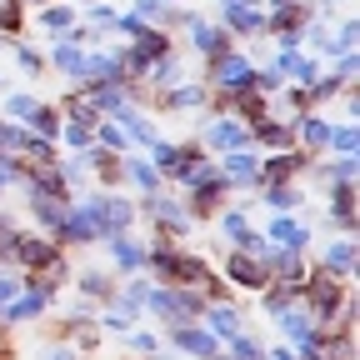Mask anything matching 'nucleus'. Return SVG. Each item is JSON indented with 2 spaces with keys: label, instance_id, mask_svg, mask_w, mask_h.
<instances>
[{
  "label": "nucleus",
  "instance_id": "1",
  "mask_svg": "<svg viewBox=\"0 0 360 360\" xmlns=\"http://www.w3.org/2000/svg\"><path fill=\"white\" fill-rule=\"evenodd\" d=\"M146 276L155 285H186V290H200L205 295L210 281H215V270L200 255H191V250H175V240H160V245H146Z\"/></svg>",
  "mask_w": 360,
  "mask_h": 360
},
{
  "label": "nucleus",
  "instance_id": "2",
  "mask_svg": "<svg viewBox=\"0 0 360 360\" xmlns=\"http://www.w3.org/2000/svg\"><path fill=\"white\" fill-rule=\"evenodd\" d=\"M80 205L90 210V220L101 225V240L105 236H120V231H135V220H141V210H135V200L130 195H120V191H90V195H80Z\"/></svg>",
  "mask_w": 360,
  "mask_h": 360
},
{
  "label": "nucleus",
  "instance_id": "3",
  "mask_svg": "<svg viewBox=\"0 0 360 360\" xmlns=\"http://www.w3.org/2000/svg\"><path fill=\"white\" fill-rule=\"evenodd\" d=\"M11 265H20L25 276H51V270H60V276H65V250H60L51 236L15 231V240H11Z\"/></svg>",
  "mask_w": 360,
  "mask_h": 360
},
{
  "label": "nucleus",
  "instance_id": "4",
  "mask_svg": "<svg viewBox=\"0 0 360 360\" xmlns=\"http://www.w3.org/2000/svg\"><path fill=\"white\" fill-rule=\"evenodd\" d=\"M250 80H255V60L245 51H225V56H210L205 60L210 96H236V90H250Z\"/></svg>",
  "mask_w": 360,
  "mask_h": 360
},
{
  "label": "nucleus",
  "instance_id": "5",
  "mask_svg": "<svg viewBox=\"0 0 360 360\" xmlns=\"http://www.w3.org/2000/svg\"><path fill=\"white\" fill-rule=\"evenodd\" d=\"M135 210H141L146 220H155L165 240H180V236H186L191 225H195V215L186 210V200H175V195H170V186L155 191V195H141V205H135Z\"/></svg>",
  "mask_w": 360,
  "mask_h": 360
},
{
  "label": "nucleus",
  "instance_id": "6",
  "mask_svg": "<svg viewBox=\"0 0 360 360\" xmlns=\"http://www.w3.org/2000/svg\"><path fill=\"white\" fill-rule=\"evenodd\" d=\"M200 146H205L210 155H231V150H255V146H250V125H245L240 115H205Z\"/></svg>",
  "mask_w": 360,
  "mask_h": 360
},
{
  "label": "nucleus",
  "instance_id": "7",
  "mask_svg": "<svg viewBox=\"0 0 360 360\" xmlns=\"http://www.w3.org/2000/svg\"><path fill=\"white\" fill-rule=\"evenodd\" d=\"M220 25L240 35H265V6L260 0H220Z\"/></svg>",
  "mask_w": 360,
  "mask_h": 360
},
{
  "label": "nucleus",
  "instance_id": "8",
  "mask_svg": "<svg viewBox=\"0 0 360 360\" xmlns=\"http://www.w3.org/2000/svg\"><path fill=\"white\" fill-rule=\"evenodd\" d=\"M186 35H191V51H195L200 60H210V56H225V51H236V35L225 30L220 20H205V15H195V20L186 25Z\"/></svg>",
  "mask_w": 360,
  "mask_h": 360
},
{
  "label": "nucleus",
  "instance_id": "9",
  "mask_svg": "<svg viewBox=\"0 0 360 360\" xmlns=\"http://www.w3.org/2000/svg\"><path fill=\"white\" fill-rule=\"evenodd\" d=\"M225 281L231 285H240V290H265L270 285V270H265V260L260 255H250V250H231L225 255Z\"/></svg>",
  "mask_w": 360,
  "mask_h": 360
},
{
  "label": "nucleus",
  "instance_id": "10",
  "mask_svg": "<svg viewBox=\"0 0 360 360\" xmlns=\"http://www.w3.org/2000/svg\"><path fill=\"white\" fill-rule=\"evenodd\" d=\"M165 340H170V350H175V355H191V360H210V355L220 350V340H215V335H210L200 321L170 326V335H165Z\"/></svg>",
  "mask_w": 360,
  "mask_h": 360
},
{
  "label": "nucleus",
  "instance_id": "11",
  "mask_svg": "<svg viewBox=\"0 0 360 360\" xmlns=\"http://www.w3.org/2000/svg\"><path fill=\"white\" fill-rule=\"evenodd\" d=\"M45 65H56L65 80H90V45H75V40H51V56H45Z\"/></svg>",
  "mask_w": 360,
  "mask_h": 360
},
{
  "label": "nucleus",
  "instance_id": "12",
  "mask_svg": "<svg viewBox=\"0 0 360 360\" xmlns=\"http://www.w3.org/2000/svg\"><path fill=\"white\" fill-rule=\"evenodd\" d=\"M220 236L231 240L236 250H250V255H265V250H270V240L250 225V215H245V210H220Z\"/></svg>",
  "mask_w": 360,
  "mask_h": 360
},
{
  "label": "nucleus",
  "instance_id": "13",
  "mask_svg": "<svg viewBox=\"0 0 360 360\" xmlns=\"http://www.w3.org/2000/svg\"><path fill=\"white\" fill-rule=\"evenodd\" d=\"M355 220H360V205H355V180H340V186H330V236H355Z\"/></svg>",
  "mask_w": 360,
  "mask_h": 360
},
{
  "label": "nucleus",
  "instance_id": "14",
  "mask_svg": "<svg viewBox=\"0 0 360 360\" xmlns=\"http://www.w3.org/2000/svg\"><path fill=\"white\" fill-rule=\"evenodd\" d=\"M105 250H110V260H115V276H146V245L141 240H135L130 231H120V236H105L101 240Z\"/></svg>",
  "mask_w": 360,
  "mask_h": 360
},
{
  "label": "nucleus",
  "instance_id": "15",
  "mask_svg": "<svg viewBox=\"0 0 360 360\" xmlns=\"http://www.w3.org/2000/svg\"><path fill=\"white\" fill-rule=\"evenodd\" d=\"M270 65L285 75V85H315V80H321V70H326V60L310 56V51H276V60H270Z\"/></svg>",
  "mask_w": 360,
  "mask_h": 360
},
{
  "label": "nucleus",
  "instance_id": "16",
  "mask_svg": "<svg viewBox=\"0 0 360 360\" xmlns=\"http://www.w3.org/2000/svg\"><path fill=\"white\" fill-rule=\"evenodd\" d=\"M220 175L240 191H260V150H231V155H215Z\"/></svg>",
  "mask_w": 360,
  "mask_h": 360
},
{
  "label": "nucleus",
  "instance_id": "17",
  "mask_svg": "<svg viewBox=\"0 0 360 360\" xmlns=\"http://www.w3.org/2000/svg\"><path fill=\"white\" fill-rule=\"evenodd\" d=\"M200 105H210V85L205 80H175L170 90H160L155 96V110H200Z\"/></svg>",
  "mask_w": 360,
  "mask_h": 360
},
{
  "label": "nucleus",
  "instance_id": "18",
  "mask_svg": "<svg viewBox=\"0 0 360 360\" xmlns=\"http://www.w3.org/2000/svg\"><path fill=\"white\" fill-rule=\"evenodd\" d=\"M85 96L101 115H120L130 101H135V85L130 80H85Z\"/></svg>",
  "mask_w": 360,
  "mask_h": 360
},
{
  "label": "nucleus",
  "instance_id": "19",
  "mask_svg": "<svg viewBox=\"0 0 360 360\" xmlns=\"http://www.w3.org/2000/svg\"><path fill=\"white\" fill-rule=\"evenodd\" d=\"M270 245H281V250H310V225L305 220H295V215H270L265 220V231H260Z\"/></svg>",
  "mask_w": 360,
  "mask_h": 360
},
{
  "label": "nucleus",
  "instance_id": "20",
  "mask_svg": "<svg viewBox=\"0 0 360 360\" xmlns=\"http://www.w3.org/2000/svg\"><path fill=\"white\" fill-rule=\"evenodd\" d=\"M200 326H205L215 340H231L236 330H245V310H240L236 300H210V305L200 310Z\"/></svg>",
  "mask_w": 360,
  "mask_h": 360
},
{
  "label": "nucleus",
  "instance_id": "21",
  "mask_svg": "<svg viewBox=\"0 0 360 360\" xmlns=\"http://www.w3.org/2000/svg\"><path fill=\"white\" fill-rule=\"evenodd\" d=\"M315 270H321V276H335V281H350L355 276V236H330V245L321 250Z\"/></svg>",
  "mask_w": 360,
  "mask_h": 360
},
{
  "label": "nucleus",
  "instance_id": "22",
  "mask_svg": "<svg viewBox=\"0 0 360 360\" xmlns=\"http://www.w3.org/2000/svg\"><path fill=\"white\" fill-rule=\"evenodd\" d=\"M120 130H125V141H130V150H150L155 141H160V130H155V120L141 110V105H125L120 115H110Z\"/></svg>",
  "mask_w": 360,
  "mask_h": 360
},
{
  "label": "nucleus",
  "instance_id": "23",
  "mask_svg": "<svg viewBox=\"0 0 360 360\" xmlns=\"http://www.w3.org/2000/svg\"><path fill=\"white\" fill-rule=\"evenodd\" d=\"M120 175H125V186H135L141 195H155V191H165V175L150 165V155H146V150H141V155H135V150H125V160H120Z\"/></svg>",
  "mask_w": 360,
  "mask_h": 360
},
{
  "label": "nucleus",
  "instance_id": "24",
  "mask_svg": "<svg viewBox=\"0 0 360 360\" xmlns=\"http://www.w3.org/2000/svg\"><path fill=\"white\" fill-rule=\"evenodd\" d=\"M255 195H260V205L270 215H300V205H305V191L295 180H270V186H260Z\"/></svg>",
  "mask_w": 360,
  "mask_h": 360
},
{
  "label": "nucleus",
  "instance_id": "25",
  "mask_svg": "<svg viewBox=\"0 0 360 360\" xmlns=\"http://www.w3.org/2000/svg\"><path fill=\"white\" fill-rule=\"evenodd\" d=\"M250 146H265V150H290L295 146V130L285 115H260L250 120Z\"/></svg>",
  "mask_w": 360,
  "mask_h": 360
},
{
  "label": "nucleus",
  "instance_id": "26",
  "mask_svg": "<svg viewBox=\"0 0 360 360\" xmlns=\"http://www.w3.org/2000/svg\"><path fill=\"white\" fill-rule=\"evenodd\" d=\"M75 20H80V15H75V6H70V0H45V6H35V20H30V25H35L40 35L60 40V35H65Z\"/></svg>",
  "mask_w": 360,
  "mask_h": 360
},
{
  "label": "nucleus",
  "instance_id": "27",
  "mask_svg": "<svg viewBox=\"0 0 360 360\" xmlns=\"http://www.w3.org/2000/svg\"><path fill=\"white\" fill-rule=\"evenodd\" d=\"M146 295H150V281H146V276H130L125 285H115V295H110V310H115V315H125V321L135 326V321L146 315Z\"/></svg>",
  "mask_w": 360,
  "mask_h": 360
},
{
  "label": "nucleus",
  "instance_id": "28",
  "mask_svg": "<svg viewBox=\"0 0 360 360\" xmlns=\"http://www.w3.org/2000/svg\"><path fill=\"white\" fill-rule=\"evenodd\" d=\"M25 205H30V215H35V225H40V236H60V225H65V215H70V200H51V195H30L25 191Z\"/></svg>",
  "mask_w": 360,
  "mask_h": 360
},
{
  "label": "nucleus",
  "instance_id": "29",
  "mask_svg": "<svg viewBox=\"0 0 360 360\" xmlns=\"http://www.w3.org/2000/svg\"><path fill=\"white\" fill-rule=\"evenodd\" d=\"M290 130H295V146H300V150H310V155H321V150H326V141H330V120H326V115H315V110L295 115V120H290Z\"/></svg>",
  "mask_w": 360,
  "mask_h": 360
},
{
  "label": "nucleus",
  "instance_id": "30",
  "mask_svg": "<svg viewBox=\"0 0 360 360\" xmlns=\"http://www.w3.org/2000/svg\"><path fill=\"white\" fill-rule=\"evenodd\" d=\"M130 45H135V51H141V56L155 65L160 56H170V51H175V35H170V30H160V25H141V30L130 35Z\"/></svg>",
  "mask_w": 360,
  "mask_h": 360
},
{
  "label": "nucleus",
  "instance_id": "31",
  "mask_svg": "<svg viewBox=\"0 0 360 360\" xmlns=\"http://www.w3.org/2000/svg\"><path fill=\"white\" fill-rule=\"evenodd\" d=\"M175 80H186V60H180V56L170 51V56H160V60L146 70V80H141V85H150L155 96H160V90H170Z\"/></svg>",
  "mask_w": 360,
  "mask_h": 360
},
{
  "label": "nucleus",
  "instance_id": "32",
  "mask_svg": "<svg viewBox=\"0 0 360 360\" xmlns=\"http://www.w3.org/2000/svg\"><path fill=\"white\" fill-rule=\"evenodd\" d=\"M75 285H80L85 300H96V305H110V295H115V276H110V270H80Z\"/></svg>",
  "mask_w": 360,
  "mask_h": 360
},
{
  "label": "nucleus",
  "instance_id": "33",
  "mask_svg": "<svg viewBox=\"0 0 360 360\" xmlns=\"http://www.w3.org/2000/svg\"><path fill=\"white\" fill-rule=\"evenodd\" d=\"M35 105H40V96H30V90H6V101H0V115L15 120V125H25V120L35 115Z\"/></svg>",
  "mask_w": 360,
  "mask_h": 360
},
{
  "label": "nucleus",
  "instance_id": "34",
  "mask_svg": "<svg viewBox=\"0 0 360 360\" xmlns=\"http://www.w3.org/2000/svg\"><path fill=\"white\" fill-rule=\"evenodd\" d=\"M30 20H25V6L20 0H0V40H20V30H25Z\"/></svg>",
  "mask_w": 360,
  "mask_h": 360
},
{
  "label": "nucleus",
  "instance_id": "35",
  "mask_svg": "<svg viewBox=\"0 0 360 360\" xmlns=\"http://www.w3.org/2000/svg\"><path fill=\"white\" fill-rule=\"evenodd\" d=\"M326 150H330V155H355V150H360V130H355V120L330 125V141H326Z\"/></svg>",
  "mask_w": 360,
  "mask_h": 360
},
{
  "label": "nucleus",
  "instance_id": "36",
  "mask_svg": "<svg viewBox=\"0 0 360 360\" xmlns=\"http://www.w3.org/2000/svg\"><path fill=\"white\" fill-rule=\"evenodd\" d=\"M25 125H30L35 135H45V141H56V146H60V110H56V105H45V101H40L35 115H30Z\"/></svg>",
  "mask_w": 360,
  "mask_h": 360
},
{
  "label": "nucleus",
  "instance_id": "37",
  "mask_svg": "<svg viewBox=\"0 0 360 360\" xmlns=\"http://www.w3.org/2000/svg\"><path fill=\"white\" fill-rule=\"evenodd\" d=\"M220 350H225V355H236V360H265V345H260L250 330H236L231 340H220Z\"/></svg>",
  "mask_w": 360,
  "mask_h": 360
},
{
  "label": "nucleus",
  "instance_id": "38",
  "mask_svg": "<svg viewBox=\"0 0 360 360\" xmlns=\"http://www.w3.org/2000/svg\"><path fill=\"white\" fill-rule=\"evenodd\" d=\"M96 146H101V150H115V155H125V150H130L125 130H120L110 115H101V120H96Z\"/></svg>",
  "mask_w": 360,
  "mask_h": 360
},
{
  "label": "nucleus",
  "instance_id": "39",
  "mask_svg": "<svg viewBox=\"0 0 360 360\" xmlns=\"http://www.w3.org/2000/svg\"><path fill=\"white\" fill-rule=\"evenodd\" d=\"M115 15H120V11L110 6V0H90L85 25H90V30H101V35H110V30H115Z\"/></svg>",
  "mask_w": 360,
  "mask_h": 360
},
{
  "label": "nucleus",
  "instance_id": "40",
  "mask_svg": "<svg viewBox=\"0 0 360 360\" xmlns=\"http://www.w3.org/2000/svg\"><path fill=\"white\" fill-rule=\"evenodd\" d=\"M60 146H70V150H90V146H96V130L80 125V120H60Z\"/></svg>",
  "mask_w": 360,
  "mask_h": 360
},
{
  "label": "nucleus",
  "instance_id": "41",
  "mask_svg": "<svg viewBox=\"0 0 360 360\" xmlns=\"http://www.w3.org/2000/svg\"><path fill=\"white\" fill-rule=\"evenodd\" d=\"M355 40H360V20H355V15H345V20H340V30H330V56L355 51Z\"/></svg>",
  "mask_w": 360,
  "mask_h": 360
},
{
  "label": "nucleus",
  "instance_id": "42",
  "mask_svg": "<svg viewBox=\"0 0 360 360\" xmlns=\"http://www.w3.org/2000/svg\"><path fill=\"white\" fill-rule=\"evenodd\" d=\"M125 345H130V355H146V360H150V355L160 350V335H155V330H141V326H130V330H125Z\"/></svg>",
  "mask_w": 360,
  "mask_h": 360
},
{
  "label": "nucleus",
  "instance_id": "43",
  "mask_svg": "<svg viewBox=\"0 0 360 360\" xmlns=\"http://www.w3.org/2000/svg\"><path fill=\"white\" fill-rule=\"evenodd\" d=\"M11 51H15V65H20L25 75H40V70H45V56L35 51V45H25V40H11Z\"/></svg>",
  "mask_w": 360,
  "mask_h": 360
},
{
  "label": "nucleus",
  "instance_id": "44",
  "mask_svg": "<svg viewBox=\"0 0 360 360\" xmlns=\"http://www.w3.org/2000/svg\"><path fill=\"white\" fill-rule=\"evenodd\" d=\"M330 60H335V70H330V75H340V80L350 85V80H355V70H360V51H345V56H330Z\"/></svg>",
  "mask_w": 360,
  "mask_h": 360
},
{
  "label": "nucleus",
  "instance_id": "45",
  "mask_svg": "<svg viewBox=\"0 0 360 360\" xmlns=\"http://www.w3.org/2000/svg\"><path fill=\"white\" fill-rule=\"evenodd\" d=\"M160 11H165L160 0H130V15H141L146 25H155V20H160Z\"/></svg>",
  "mask_w": 360,
  "mask_h": 360
},
{
  "label": "nucleus",
  "instance_id": "46",
  "mask_svg": "<svg viewBox=\"0 0 360 360\" xmlns=\"http://www.w3.org/2000/svg\"><path fill=\"white\" fill-rule=\"evenodd\" d=\"M40 360H80V355H75V345H60V340H56V345L40 350Z\"/></svg>",
  "mask_w": 360,
  "mask_h": 360
},
{
  "label": "nucleus",
  "instance_id": "47",
  "mask_svg": "<svg viewBox=\"0 0 360 360\" xmlns=\"http://www.w3.org/2000/svg\"><path fill=\"white\" fill-rule=\"evenodd\" d=\"M270 6H285V0H265V11H270Z\"/></svg>",
  "mask_w": 360,
  "mask_h": 360
},
{
  "label": "nucleus",
  "instance_id": "48",
  "mask_svg": "<svg viewBox=\"0 0 360 360\" xmlns=\"http://www.w3.org/2000/svg\"><path fill=\"white\" fill-rule=\"evenodd\" d=\"M160 6H180V0H160Z\"/></svg>",
  "mask_w": 360,
  "mask_h": 360
},
{
  "label": "nucleus",
  "instance_id": "49",
  "mask_svg": "<svg viewBox=\"0 0 360 360\" xmlns=\"http://www.w3.org/2000/svg\"><path fill=\"white\" fill-rule=\"evenodd\" d=\"M0 90H6V75H0Z\"/></svg>",
  "mask_w": 360,
  "mask_h": 360
},
{
  "label": "nucleus",
  "instance_id": "50",
  "mask_svg": "<svg viewBox=\"0 0 360 360\" xmlns=\"http://www.w3.org/2000/svg\"><path fill=\"white\" fill-rule=\"evenodd\" d=\"M0 45H6V40H0Z\"/></svg>",
  "mask_w": 360,
  "mask_h": 360
}]
</instances>
